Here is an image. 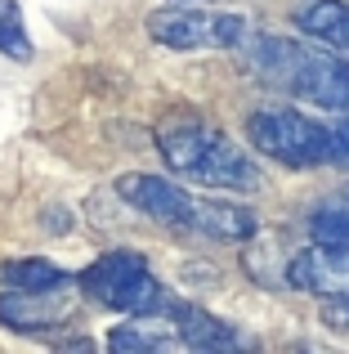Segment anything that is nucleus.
Returning a JSON list of instances; mask_svg holds the SVG:
<instances>
[{
    "label": "nucleus",
    "instance_id": "obj_1",
    "mask_svg": "<svg viewBox=\"0 0 349 354\" xmlns=\"http://www.w3.org/2000/svg\"><path fill=\"white\" fill-rule=\"evenodd\" d=\"M237 54L260 81H269L282 95H296L300 104L327 108V113H349V59L345 54H327L314 45L287 41V36L251 32Z\"/></svg>",
    "mask_w": 349,
    "mask_h": 354
},
{
    "label": "nucleus",
    "instance_id": "obj_2",
    "mask_svg": "<svg viewBox=\"0 0 349 354\" xmlns=\"http://www.w3.org/2000/svg\"><path fill=\"white\" fill-rule=\"evenodd\" d=\"M161 162L174 175L201 184V189H228V193H255L264 184L260 166L215 126L201 121H161L157 126Z\"/></svg>",
    "mask_w": 349,
    "mask_h": 354
},
{
    "label": "nucleus",
    "instance_id": "obj_3",
    "mask_svg": "<svg viewBox=\"0 0 349 354\" xmlns=\"http://www.w3.org/2000/svg\"><path fill=\"white\" fill-rule=\"evenodd\" d=\"M246 139L255 153L291 171L336 166V121H314L296 108H264L246 117Z\"/></svg>",
    "mask_w": 349,
    "mask_h": 354
},
{
    "label": "nucleus",
    "instance_id": "obj_4",
    "mask_svg": "<svg viewBox=\"0 0 349 354\" xmlns=\"http://www.w3.org/2000/svg\"><path fill=\"white\" fill-rule=\"evenodd\" d=\"M86 301H94L99 310H117V314H148L166 305V292H161L157 274L143 265V256H130V251H108L99 256L86 274L77 278Z\"/></svg>",
    "mask_w": 349,
    "mask_h": 354
},
{
    "label": "nucleus",
    "instance_id": "obj_5",
    "mask_svg": "<svg viewBox=\"0 0 349 354\" xmlns=\"http://www.w3.org/2000/svg\"><path fill=\"white\" fill-rule=\"evenodd\" d=\"M255 27L237 14H210L188 5H161L148 14V36L166 50H237Z\"/></svg>",
    "mask_w": 349,
    "mask_h": 354
},
{
    "label": "nucleus",
    "instance_id": "obj_6",
    "mask_svg": "<svg viewBox=\"0 0 349 354\" xmlns=\"http://www.w3.org/2000/svg\"><path fill=\"white\" fill-rule=\"evenodd\" d=\"M117 198L126 202V207L143 211L148 220H157V225L166 229H192V211H197V198L192 193H183L179 184L161 180V175H121L117 180Z\"/></svg>",
    "mask_w": 349,
    "mask_h": 354
},
{
    "label": "nucleus",
    "instance_id": "obj_7",
    "mask_svg": "<svg viewBox=\"0 0 349 354\" xmlns=\"http://www.w3.org/2000/svg\"><path fill=\"white\" fill-rule=\"evenodd\" d=\"M174 346H179V323L170 314V301L161 310L134 314L130 323L108 332V350H117V354H161V350H174Z\"/></svg>",
    "mask_w": 349,
    "mask_h": 354
},
{
    "label": "nucleus",
    "instance_id": "obj_8",
    "mask_svg": "<svg viewBox=\"0 0 349 354\" xmlns=\"http://www.w3.org/2000/svg\"><path fill=\"white\" fill-rule=\"evenodd\" d=\"M174 323H179V346L197 350V354H233V350H246V337H237L228 323L210 319L206 310L197 305H170Z\"/></svg>",
    "mask_w": 349,
    "mask_h": 354
},
{
    "label": "nucleus",
    "instance_id": "obj_9",
    "mask_svg": "<svg viewBox=\"0 0 349 354\" xmlns=\"http://www.w3.org/2000/svg\"><path fill=\"white\" fill-rule=\"evenodd\" d=\"M255 229H260V220H255L246 207L197 198V211H192V229H188V234L215 238V242H246V238H255Z\"/></svg>",
    "mask_w": 349,
    "mask_h": 354
},
{
    "label": "nucleus",
    "instance_id": "obj_10",
    "mask_svg": "<svg viewBox=\"0 0 349 354\" xmlns=\"http://www.w3.org/2000/svg\"><path fill=\"white\" fill-rule=\"evenodd\" d=\"M296 27L305 36H314L318 45H332V50H341L349 59V5L345 0H318V5L300 9Z\"/></svg>",
    "mask_w": 349,
    "mask_h": 354
},
{
    "label": "nucleus",
    "instance_id": "obj_11",
    "mask_svg": "<svg viewBox=\"0 0 349 354\" xmlns=\"http://www.w3.org/2000/svg\"><path fill=\"white\" fill-rule=\"evenodd\" d=\"M50 292H5L0 296V323L5 328H14V332H45V328H54V323L63 319V310L59 305H50L45 301Z\"/></svg>",
    "mask_w": 349,
    "mask_h": 354
},
{
    "label": "nucleus",
    "instance_id": "obj_12",
    "mask_svg": "<svg viewBox=\"0 0 349 354\" xmlns=\"http://www.w3.org/2000/svg\"><path fill=\"white\" fill-rule=\"evenodd\" d=\"M309 234L318 247L349 251V193H332L309 211Z\"/></svg>",
    "mask_w": 349,
    "mask_h": 354
},
{
    "label": "nucleus",
    "instance_id": "obj_13",
    "mask_svg": "<svg viewBox=\"0 0 349 354\" xmlns=\"http://www.w3.org/2000/svg\"><path fill=\"white\" fill-rule=\"evenodd\" d=\"M0 278H5L9 287H18V292H59V287H68V274H63L54 260H9L5 269H0Z\"/></svg>",
    "mask_w": 349,
    "mask_h": 354
},
{
    "label": "nucleus",
    "instance_id": "obj_14",
    "mask_svg": "<svg viewBox=\"0 0 349 354\" xmlns=\"http://www.w3.org/2000/svg\"><path fill=\"white\" fill-rule=\"evenodd\" d=\"M0 54H9L14 63L32 59V36L23 27V9L14 0H0Z\"/></svg>",
    "mask_w": 349,
    "mask_h": 354
},
{
    "label": "nucleus",
    "instance_id": "obj_15",
    "mask_svg": "<svg viewBox=\"0 0 349 354\" xmlns=\"http://www.w3.org/2000/svg\"><path fill=\"white\" fill-rule=\"evenodd\" d=\"M174 5H192V0H174ZM197 5H210V0H197Z\"/></svg>",
    "mask_w": 349,
    "mask_h": 354
}]
</instances>
